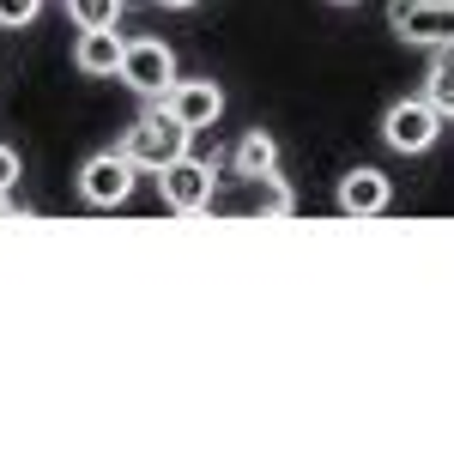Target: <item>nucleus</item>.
Returning a JSON list of instances; mask_svg holds the SVG:
<instances>
[{"label":"nucleus","instance_id":"20e7f679","mask_svg":"<svg viewBox=\"0 0 454 454\" xmlns=\"http://www.w3.org/2000/svg\"><path fill=\"white\" fill-rule=\"evenodd\" d=\"M442 134V109L430 104V98H400V104L382 115V140L394 152H430Z\"/></svg>","mask_w":454,"mask_h":454},{"label":"nucleus","instance_id":"a211bd4d","mask_svg":"<svg viewBox=\"0 0 454 454\" xmlns=\"http://www.w3.org/2000/svg\"><path fill=\"white\" fill-rule=\"evenodd\" d=\"M333 6H351V0H333Z\"/></svg>","mask_w":454,"mask_h":454},{"label":"nucleus","instance_id":"4468645a","mask_svg":"<svg viewBox=\"0 0 454 454\" xmlns=\"http://www.w3.org/2000/svg\"><path fill=\"white\" fill-rule=\"evenodd\" d=\"M36 12H43V0H0V25H6V31H19V25H31Z\"/></svg>","mask_w":454,"mask_h":454},{"label":"nucleus","instance_id":"9d476101","mask_svg":"<svg viewBox=\"0 0 454 454\" xmlns=\"http://www.w3.org/2000/svg\"><path fill=\"white\" fill-rule=\"evenodd\" d=\"M237 212H261V218H285L291 212V188H285L279 176H248V194Z\"/></svg>","mask_w":454,"mask_h":454},{"label":"nucleus","instance_id":"f03ea898","mask_svg":"<svg viewBox=\"0 0 454 454\" xmlns=\"http://www.w3.org/2000/svg\"><path fill=\"white\" fill-rule=\"evenodd\" d=\"M115 79L128 85V91H140V98H164L176 85V55L170 43H158V36H140V43H128L121 49V67Z\"/></svg>","mask_w":454,"mask_h":454},{"label":"nucleus","instance_id":"dca6fc26","mask_svg":"<svg viewBox=\"0 0 454 454\" xmlns=\"http://www.w3.org/2000/svg\"><path fill=\"white\" fill-rule=\"evenodd\" d=\"M6 212H19V200H12V194L0 188V218H6Z\"/></svg>","mask_w":454,"mask_h":454},{"label":"nucleus","instance_id":"7ed1b4c3","mask_svg":"<svg viewBox=\"0 0 454 454\" xmlns=\"http://www.w3.org/2000/svg\"><path fill=\"white\" fill-rule=\"evenodd\" d=\"M394 31L419 49H449L454 43V0H394L387 6Z\"/></svg>","mask_w":454,"mask_h":454},{"label":"nucleus","instance_id":"2eb2a0df","mask_svg":"<svg viewBox=\"0 0 454 454\" xmlns=\"http://www.w3.org/2000/svg\"><path fill=\"white\" fill-rule=\"evenodd\" d=\"M12 182H19V152H12V145H0V188L12 194Z\"/></svg>","mask_w":454,"mask_h":454},{"label":"nucleus","instance_id":"423d86ee","mask_svg":"<svg viewBox=\"0 0 454 454\" xmlns=\"http://www.w3.org/2000/svg\"><path fill=\"white\" fill-rule=\"evenodd\" d=\"M158 194H164L170 212H207L212 207V164H200V158L182 152L176 164L158 170Z\"/></svg>","mask_w":454,"mask_h":454},{"label":"nucleus","instance_id":"9b49d317","mask_svg":"<svg viewBox=\"0 0 454 454\" xmlns=\"http://www.w3.org/2000/svg\"><path fill=\"white\" fill-rule=\"evenodd\" d=\"M273 170H279V140L267 128L243 134V145H237V176H273Z\"/></svg>","mask_w":454,"mask_h":454},{"label":"nucleus","instance_id":"6e6552de","mask_svg":"<svg viewBox=\"0 0 454 454\" xmlns=\"http://www.w3.org/2000/svg\"><path fill=\"white\" fill-rule=\"evenodd\" d=\"M387 200H394V188H387L382 170L357 164V170L340 176V212L346 218H376V212H387Z\"/></svg>","mask_w":454,"mask_h":454},{"label":"nucleus","instance_id":"f8f14e48","mask_svg":"<svg viewBox=\"0 0 454 454\" xmlns=\"http://www.w3.org/2000/svg\"><path fill=\"white\" fill-rule=\"evenodd\" d=\"M73 25L79 31H115V19H121V0H67Z\"/></svg>","mask_w":454,"mask_h":454},{"label":"nucleus","instance_id":"39448f33","mask_svg":"<svg viewBox=\"0 0 454 454\" xmlns=\"http://www.w3.org/2000/svg\"><path fill=\"white\" fill-rule=\"evenodd\" d=\"M134 158L128 152H98V158H85V170H79V194H85V207H121L128 194H134Z\"/></svg>","mask_w":454,"mask_h":454},{"label":"nucleus","instance_id":"ddd939ff","mask_svg":"<svg viewBox=\"0 0 454 454\" xmlns=\"http://www.w3.org/2000/svg\"><path fill=\"white\" fill-rule=\"evenodd\" d=\"M430 104L442 109V115H454V43L436 55V67H430Z\"/></svg>","mask_w":454,"mask_h":454},{"label":"nucleus","instance_id":"0eeeda50","mask_svg":"<svg viewBox=\"0 0 454 454\" xmlns=\"http://www.w3.org/2000/svg\"><path fill=\"white\" fill-rule=\"evenodd\" d=\"M158 104L170 109L182 128H194V134H200V128H212V121L224 115V91H218L212 79H176V85L164 91V98H158Z\"/></svg>","mask_w":454,"mask_h":454},{"label":"nucleus","instance_id":"f3484780","mask_svg":"<svg viewBox=\"0 0 454 454\" xmlns=\"http://www.w3.org/2000/svg\"><path fill=\"white\" fill-rule=\"evenodd\" d=\"M158 6H176V12H182V6H194V0H158Z\"/></svg>","mask_w":454,"mask_h":454},{"label":"nucleus","instance_id":"1a4fd4ad","mask_svg":"<svg viewBox=\"0 0 454 454\" xmlns=\"http://www.w3.org/2000/svg\"><path fill=\"white\" fill-rule=\"evenodd\" d=\"M121 36L115 31H79V49H73V67L79 73H91V79H104V73L121 67Z\"/></svg>","mask_w":454,"mask_h":454},{"label":"nucleus","instance_id":"f257e3e1","mask_svg":"<svg viewBox=\"0 0 454 454\" xmlns=\"http://www.w3.org/2000/svg\"><path fill=\"white\" fill-rule=\"evenodd\" d=\"M188 140H194V128H182L170 109L158 104L152 115H140L134 128H128V140H121V152L140 164V170H164V164H176L182 152H188Z\"/></svg>","mask_w":454,"mask_h":454}]
</instances>
